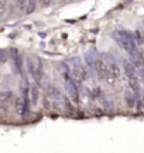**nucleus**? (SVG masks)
Instances as JSON below:
<instances>
[{"label": "nucleus", "instance_id": "dca6fc26", "mask_svg": "<svg viewBox=\"0 0 144 153\" xmlns=\"http://www.w3.org/2000/svg\"><path fill=\"white\" fill-rule=\"evenodd\" d=\"M51 1H52V0H38V3L41 6H44V7H48V6L51 4Z\"/></svg>", "mask_w": 144, "mask_h": 153}, {"label": "nucleus", "instance_id": "6e6552de", "mask_svg": "<svg viewBox=\"0 0 144 153\" xmlns=\"http://www.w3.org/2000/svg\"><path fill=\"white\" fill-rule=\"evenodd\" d=\"M107 65H109V74H110L115 79H119V78L122 76V68H120V65L117 64L116 61H110Z\"/></svg>", "mask_w": 144, "mask_h": 153}, {"label": "nucleus", "instance_id": "1a4fd4ad", "mask_svg": "<svg viewBox=\"0 0 144 153\" xmlns=\"http://www.w3.org/2000/svg\"><path fill=\"white\" fill-rule=\"evenodd\" d=\"M136 70H137V68H136V67L130 62V60H129V61L126 60L124 62H123V72H124V75L127 76V79H129V78H133V76L137 75V74H136Z\"/></svg>", "mask_w": 144, "mask_h": 153}, {"label": "nucleus", "instance_id": "f03ea898", "mask_svg": "<svg viewBox=\"0 0 144 153\" xmlns=\"http://www.w3.org/2000/svg\"><path fill=\"white\" fill-rule=\"evenodd\" d=\"M93 70L100 81H106V78L109 76V65L105 62L103 58H96L93 61Z\"/></svg>", "mask_w": 144, "mask_h": 153}, {"label": "nucleus", "instance_id": "4468645a", "mask_svg": "<svg viewBox=\"0 0 144 153\" xmlns=\"http://www.w3.org/2000/svg\"><path fill=\"white\" fill-rule=\"evenodd\" d=\"M52 99H50L47 95L44 97V99H43V104H44V108L45 111H51V106H52V102H51Z\"/></svg>", "mask_w": 144, "mask_h": 153}, {"label": "nucleus", "instance_id": "20e7f679", "mask_svg": "<svg viewBox=\"0 0 144 153\" xmlns=\"http://www.w3.org/2000/svg\"><path fill=\"white\" fill-rule=\"evenodd\" d=\"M14 109L18 116H26L28 112V99L24 97H14Z\"/></svg>", "mask_w": 144, "mask_h": 153}, {"label": "nucleus", "instance_id": "9b49d317", "mask_svg": "<svg viewBox=\"0 0 144 153\" xmlns=\"http://www.w3.org/2000/svg\"><path fill=\"white\" fill-rule=\"evenodd\" d=\"M37 3H38V0H28L27 1V9H26V14H31V13H34L35 11V9H37Z\"/></svg>", "mask_w": 144, "mask_h": 153}, {"label": "nucleus", "instance_id": "f257e3e1", "mask_svg": "<svg viewBox=\"0 0 144 153\" xmlns=\"http://www.w3.org/2000/svg\"><path fill=\"white\" fill-rule=\"evenodd\" d=\"M27 68H28V72H30V75L33 76L34 82L40 85L41 84V76H43V62L41 60H37V64L34 62L31 58H27Z\"/></svg>", "mask_w": 144, "mask_h": 153}, {"label": "nucleus", "instance_id": "0eeeda50", "mask_svg": "<svg viewBox=\"0 0 144 153\" xmlns=\"http://www.w3.org/2000/svg\"><path fill=\"white\" fill-rule=\"evenodd\" d=\"M30 99H31L33 106H37V105H38V102H40V85H37L35 82L30 87Z\"/></svg>", "mask_w": 144, "mask_h": 153}, {"label": "nucleus", "instance_id": "f3484780", "mask_svg": "<svg viewBox=\"0 0 144 153\" xmlns=\"http://www.w3.org/2000/svg\"><path fill=\"white\" fill-rule=\"evenodd\" d=\"M141 57H143V61H144V51H141Z\"/></svg>", "mask_w": 144, "mask_h": 153}, {"label": "nucleus", "instance_id": "39448f33", "mask_svg": "<svg viewBox=\"0 0 144 153\" xmlns=\"http://www.w3.org/2000/svg\"><path fill=\"white\" fill-rule=\"evenodd\" d=\"M45 95H47L50 99H52V101H60V99L62 98L61 91H60V88L57 87L55 84H47Z\"/></svg>", "mask_w": 144, "mask_h": 153}, {"label": "nucleus", "instance_id": "7ed1b4c3", "mask_svg": "<svg viewBox=\"0 0 144 153\" xmlns=\"http://www.w3.org/2000/svg\"><path fill=\"white\" fill-rule=\"evenodd\" d=\"M14 102V95L11 91L0 92V115H7L10 109V104Z\"/></svg>", "mask_w": 144, "mask_h": 153}, {"label": "nucleus", "instance_id": "2eb2a0df", "mask_svg": "<svg viewBox=\"0 0 144 153\" xmlns=\"http://www.w3.org/2000/svg\"><path fill=\"white\" fill-rule=\"evenodd\" d=\"M7 10V0H0V16H3Z\"/></svg>", "mask_w": 144, "mask_h": 153}, {"label": "nucleus", "instance_id": "9d476101", "mask_svg": "<svg viewBox=\"0 0 144 153\" xmlns=\"http://www.w3.org/2000/svg\"><path fill=\"white\" fill-rule=\"evenodd\" d=\"M124 101H126V105H127L129 108H134V106H136L137 99L134 97V94L132 92V89H127V91L124 92Z\"/></svg>", "mask_w": 144, "mask_h": 153}, {"label": "nucleus", "instance_id": "ddd939ff", "mask_svg": "<svg viewBox=\"0 0 144 153\" xmlns=\"http://www.w3.org/2000/svg\"><path fill=\"white\" fill-rule=\"evenodd\" d=\"M14 1V4H16V7L20 11H26V9H27V1L28 0H13Z\"/></svg>", "mask_w": 144, "mask_h": 153}, {"label": "nucleus", "instance_id": "f8f14e48", "mask_svg": "<svg viewBox=\"0 0 144 153\" xmlns=\"http://www.w3.org/2000/svg\"><path fill=\"white\" fill-rule=\"evenodd\" d=\"M71 98H64V106H65V109H67V112H68V115H73V105H72V102L69 101Z\"/></svg>", "mask_w": 144, "mask_h": 153}, {"label": "nucleus", "instance_id": "423d86ee", "mask_svg": "<svg viewBox=\"0 0 144 153\" xmlns=\"http://www.w3.org/2000/svg\"><path fill=\"white\" fill-rule=\"evenodd\" d=\"M127 82H129V88L132 89V92L134 94V97H136L137 102H139V101H140V94H141V87H140L139 75L133 76V78H129Z\"/></svg>", "mask_w": 144, "mask_h": 153}]
</instances>
